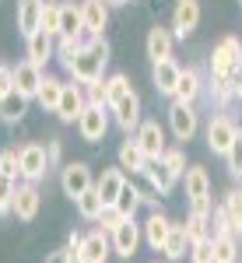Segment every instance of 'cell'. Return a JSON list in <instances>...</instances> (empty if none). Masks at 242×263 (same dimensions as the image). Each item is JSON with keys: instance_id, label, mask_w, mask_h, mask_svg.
I'll return each mask as SVG.
<instances>
[{"instance_id": "f35d334b", "label": "cell", "mask_w": 242, "mask_h": 263, "mask_svg": "<svg viewBox=\"0 0 242 263\" xmlns=\"http://www.w3.org/2000/svg\"><path fill=\"white\" fill-rule=\"evenodd\" d=\"M0 176H11V179H21L18 147H4V151H0Z\"/></svg>"}, {"instance_id": "f6af8a7d", "label": "cell", "mask_w": 242, "mask_h": 263, "mask_svg": "<svg viewBox=\"0 0 242 263\" xmlns=\"http://www.w3.org/2000/svg\"><path fill=\"white\" fill-rule=\"evenodd\" d=\"M123 221V214L116 211V207H102V214H99V228H105V232H113L116 224Z\"/></svg>"}, {"instance_id": "11a10c76", "label": "cell", "mask_w": 242, "mask_h": 263, "mask_svg": "<svg viewBox=\"0 0 242 263\" xmlns=\"http://www.w3.org/2000/svg\"><path fill=\"white\" fill-rule=\"evenodd\" d=\"M239 4H242V0H239Z\"/></svg>"}, {"instance_id": "f546056e", "label": "cell", "mask_w": 242, "mask_h": 263, "mask_svg": "<svg viewBox=\"0 0 242 263\" xmlns=\"http://www.w3.org/2000/svg\"><path fill=\"white\" fill-rule=\"evenodd\" d=\"M63 84L60 78H42V88H39V95H35V102H39L46 112H57V105H60V95H63Z\"/></svg>"}, {"instance_id": "6da1fadb", "label": "cell", "mask_w": 242, "mask_h": 263, "mask_svg": "<svg viewBox=\"0 0 242 263\" xmlns=\"http://www.w3.org/2000/svg\"><path fill=\"white\" fill-rule=\"evenodd\" d=\"M105 67H109V42L99 35V39H84L78 57L67 63L63 70L78 84H95V81H105Z\"/></svg>"}, {"instance_id": "30bf717a", "label": "cell", "mask_w": 242, "mask_h": 263, "mask_svg": "<svg viewBox=\"0 0 242 263\" xmlns=\"http://www.w3.org/2000/svg\"><path fill=\"white\" fill-rule=\"evenodd\" d=\"M95 186V179H91V168L84 162H67L60 168V190L63 197H70V200H78L84 190H91Z\"/></svg>"}, {"instance_id": "e575fe53", "label": "cell", "mask_w": 242, "mask_h": 263, "mask_svg": "<svg viewBox=\"0 0 242 263\" xmlns=\"http://www.w3.org/2000/svg\"><path fill=\"white\" fill-rule=\"evenodd\" d=\"M137 207H141V193L134 190V182H130V176H126V186H123L120 200H116V211H120L123 218H137Z\"/></svg>"}, {"instance_id": "277c9868", "label": "cell", "mask_w": 242, "mask_h": 263, "mask_svg": "<svg viewBox=\"0 0 242 263\" xmlns=\"http://www.w3.org/2000/svg\"><path fill=\"white\" fill-rule=\"evenodd\" d=\"M109 239H113V253H116V256L134 260V256H137V246L144 242V228L137 224V218H123V221L109 232Z\"/></svg>"}, {"instance_id": "ffe728a7", "label": "cell", "mask_w": 242, "mask_h": 263, "mask_svg": "<svg viewBox=\"0 0 242 263\" xmlns=\"http://www.w3.org/2000/svg\"><path fill=\"white\" fill-rule=\"evenodd\" d=\"M179 74H182V67L176 63V57H172V60L155 63V70H151V84H155V91L165 95V99H172V95H176V84H179Z\"/></svg>"}, {"instance_id": "1f68e13d", "label": "cell", "mask_w": 242, "mask_h": 263, "mask_svg": "<svg viewBox=\"0 0 242 263\" xmlns=\"http://www.w3.org/2000/svg\"><path fill=\"white\" fill-rule=\"evenodd\" d=\"M74 203H78V214H81V218H84V221H99L102 207H105L95 186H91V190H84V193H81V197H78V200H74Z\"/></svg>"}, {"instance_id": "d590c367", "label": "cell", "mask_w": 242, "mask_h": 263, "mask_svg": "<svg viewBox=\"0 0 242 263\" xmlns=\"http://www.w3.org/2000/svg\"><path fill=\"white\" fill-rule=\"evenodd\" d=\"M207 88V95H211V102L218 105V109H225L228 102H232V88H228V78H214L211 74V81L203 84Z\"/></svg>"}, {"instance_id": "ba28073f", "label": "cell", "mask_w": 242, "mask_h": 263, "mask_svg": "<svg viewBox=\"0 0 242 263\" xmlns=\"http://www.w3.org/2000/svg\"><path fill=\"white\" fill-rule=\"evenodd\" d=\"M239 63H242V42L235 39V35H225V39L214 46V53H211V74H214V78H228Z\"/></svg>"}, {"instance_id": "e0dca14e", "label": "cell", "mask_w": 242, "mask_h": 263, "mask_svg": "<svg viewBox=\"0 0 242 263\" xmlns=\"http://www.w3.org/2000/svg\"><path fill=\"white\" fill-rule=\"evenodd\" d=\"M113 253V239L105 228H91L84 232V242H81V263H105Z\"/></svg>"}, {"instance_id": "8fae6325", "label": "cell", "mask_w": 242, "mask_h": 263, "mask_svg": "<svg viewBox=\"0 0 242 263\" xmlns=\"http://www.w3.org/2000/svg\"><path fill=\"white\" fill-rule=\"evenodd\" d=\"M172 35L176 39H186V35H193L197 28H200V0H176V7H172Z\"/></svg>"}, {"instance_id": "4316f807", "label": "cell", "mask_w": 242, "mask_h": 263, "mask_svg": "<svg viewBox=\"0 0 242 263\" xmlns=\"http://www.w3.org/2000/svg\"><path fill=\"white\" fill-rule=\"evenodd\" d=\"M120 168L123 172H144L147 168V155L141 151V144H137V137H130V141L120 144Z\"/></svg>"}, {"instance_id": "ab89813d", "label": "cell", "mask_w": 242, "mask_h": 263, "mask_svg": "<svg viewBox=\"0 0 242 263\" xmlns=\"http://www.w3.org/2000/svg\"><path fill=\"white\" fill-rule=\"evenodd\" d=\"M18 182L21 179L0 176V214H11V207H14V193H18Z\"/></svg>"}, {"instance_id": "f5cc1de1", "label": "cell", "mask_w": 242, "mask_h": 263, "mask_svg": "<svg viewBox=\"0 0 242 263\" xmlns=\"http://www.w3.org/2000/svg\"><path fill=\"white\" fill-rule=\"evenodd\" d=\"M239 179H242V176H239Z\"/></svg>"}, {"instance_id": "f1b7e54d", "label": "cell", "mask_w": 242, "mask_h": 263, "mask_svg": "<svg viewBox=\"0 0 242 263\" xmlns=\"http://www.w3.org/2000/svg\"><path fill=\"white\" fill-rule=\"evenodd\" d=\"M28 102L21 91H7L4 99H0V120L4 123H21L25 120V112H28Z\"/></svg>"}, {"instance_id": "d6a6232c", "label": "cell", "mask_w": 242, "mask_h": 263, "mask_svg": "<svg viewBox=\"0 0 242 263\" xmlns=\"http://www.w3.org/2000/svg\"><path fill=\"white\" fill-rule=\"evenodd\" d=\"M221 207H225V214H228V221H232V232L242 235V190H228Z\"/></svg>"}, {"instance_id": "7c38bea8", "label": "cell", "mask_w": 242, "mask_h": 263, "mask_svg": "<svg viewBox=\"0 0 242 263\" xmlns=\"http://www.w3.org/2000/svg\"><path fill=\"white\" fill-rule=\"evenodd\" d=\"M88 109V91L84 84H63V95H60V105H57V120L60 123H78L81 112Z\"/></svg>"}, {"instance_id": "7a4b0ae2", "label": "cell", "mask_w": 242, "mask_h": 263, "mask_svg": "<svg viewBox=\"0 0 242 263\" xmlns=\"http://www.w3.org/2000/svg\"><path fill=\"white\" fill-rule=\"evenodd\" d=\"M182 186H186V200H190V211L193 214H211L214 211V200H211V176L203 165H190L186 176H182Z\"/></svg>"}, {"instance_id": "816d5d0a", "label": "cell", "mask_w": 242, "mask_h": 263, "mask_svg": "<svg viewBox=\"0 0 242 263\" xmlns=\"http://www.w3.org/2000/svg\"><path fill=\"white\" fill-rule=\"evenodd\" d=\"M134 4H141V0H134Z\"/></svg>"}, {"instance_id": "ac0fdd59", "label": "cell", "mask_w": 242, "mask_h": 263, "mask_svg": "<svg viewBox=\"0 0 242 263\" xmlns=\"http://www.w3.org/2000/svg\"><path fill=\"white\" fill-rule=\"evenodd\" d=\"M42 11H46V0H18L14 7V18H18V32L28 39L42 28Z\"/></svg>"}, {"instance_id": "2e32d148", "label": "cell", "mask_w": 242, "mask_h": 263, "mask_svg": "<svg viewBox=\"0 0 242 263\" xmlns=\"http://www.w3.org/2000/svg\"><path fill=\"white\" fill-rule=\"evenodd\" d=\"M109 112H113V123L120 126L123 134H130V130H137V126L144 123V120H141V95H137V91H130V95H123V99L116 102V105H113Z\"/></svg>"}, {"instance_id": "7dc6e473", "label": "cell", "mask_w": 242, "mask_h": 263, "mask_svg": "<svg viewBox=\"0 0 242 263\" xmlns=\"http://www.w3.org/2000/svg\"><path fill=\"white\" fill-rule=\"evenodd\" d=\"M7 91H14V67H4V63H0V99H4Z\"/></svg>"}, {"instance_id": "cb8c5ba5", "label": "cell", "mask_w": 242, "mask_h": 263, "mask_svg": "<svg viewBox=\"0 0 242 263\" xmlns=\"http://www.w3.org/2000/svg\"><path fill=\"white\" fill-rule=\"evenodd\" d=\"M200 95H203V78H200V70H197V67H182L172 102H186V105H193Z\"/></svg>"}, {"instance_id": "4dcf8cb0", "label": "cell", "mask_w": 242, "mask_h": 263, "mask_svg": "<svg viewBox=\"0 0 242 263\" xmlns=\"http://www.w3.org/2000/svg\"><path fill=\"white\" fill-rule=\"evenodd\" d=\"M214 263H239V235H214Z\"/></svg>"}, {"instance_id": "3957f363", "label": "cell", "mask_w": 242, "mask_h": 263, "mask_svg": "<svg viewBox=\"0 0 242 263\" xmlns=\"http://www.w3.org/2000/svg\"><path fill=\"white\" fill-rule=\"evenodd\" d=\"M169 130H172V137L179 144H190L197 137V130H200V112L193 105H186V102H172L169 105Z\"/></svg>"}, {"instance_id": "8d00e7d4", "label": "cell", "mask_w": 242, "mask_h": 263, "mask_svg": "<svg viewBox=\"0 0 242 263\" xmlns=\"http://www.w3.org/2000/svg\"><path fill=\"white\" fill-rule=\"evenodd\" d=\"M186 235H190V242H197V239H203V235H211V214H186Z\"/></svg>"}, {"instance_id": "44dd1931", "label": "cell", "mask_w": 242, "mask_h": 263, "mask_svg": "<svg viewBox=\"0 0 242 263\" xmlns=\"http://www.w3.org/2000/svg\"><path fill=\"white\" fill-rule=\"evenodd\" d=\"M25 53H28V60L35 63V67L46 70V63L57 57V39H53V35H46V32L39 28L35 35H28V39H25Z\"/></svg>"}, {"instance_id": "836d02e7", "label": "cell", "mask_w": 242, "mask_h": 263, "mask_svg": "<svg viewBox=\"0 0 242 263\" xmlns=\"http://www.w3.org/2000/svg\"><path fill=\"white\" fill-rule=\"evenodd\" d=\"M134 88H130V78L126 74H109L105 78V102H109V109L123 99V95H130Z\"/></svg>"}, {"instance_id": "ee69618b", "label": "cell", "mask_w": 242, "mask_h": 263, "mask_svg": "<svg viewBox=\"0 0 242 263\" xmlns=\"http://www.w3.org/2000/svg\"><path fill=\"white\" fill-rule=\"evenodd\" d=\"M84 46V39H57V57H60V63L67 67V63L78 57V49Z\"/></svg>"}, {"instance_id": "4fadbf2b", "label": "cell", "mask_w": 242, "mask_h": 263, "mask_svg": "<svg viewBox=\"0 0 242 263\" xmlns=\"http://www.w3.org/2000/svg\"><path fill=\"white\" fill-rule=\"evenodd\" d=\"M144 53H147V60H151V63L172 60V53H176V35H172V28H165V25H155V28H147Z\"/></svg>"}, {"instance_id": "74e56055", "label": "cell", "mask_w": 242, "mask_h": 263, "mask_svg": "<svg viewBox=\"0 0 242 263\" xmlns=\"http://www.w3.org/2000/svg\"><path fill=\"white\" fill-rule=\"evenodd\" d=\"M190 263H214V239L211 235L190 242Z\"/></svg>"}, {"instance_id": "9c48e42d", "label": "cell", "mask_w": 242, "mask_h": 263, "mask_svg": "<svg viewBox=\"0 0 242 263\" xmlns=\"http://www.w3.org/2000/svg\"><path fill=\"white\" fill-rule=\"evenodd\" d=\"M134 137L141 144V151L147 155V162H158L161 155L169 151V144H165V126L158 120H144L137 130H134Z\"/></svg>"}, {"instance_id": "52a82bcc", "label": "cell", "mask_w": 242, "mask_h": 263, "mask_svg": "<svg viewBox=\"0 0 242 263\" xmlns=\"http://www.w3.org/2000/svg\"><path fill=\"white\" fill-rule=\"evenodd\" d=\"M235 134H239V123L232 120V116H225V112H218V116H211V123H207V130H203V137H207V147L214 151V155H221L232 147V141H235Z\"/></svg>"}, {"instance_id": "d4e9b609", "label": "cell", "mask_w": 242, "mask_h": 263, "mask_svg": "<svg viewBox=\"0 0 242 263\" xmlns=\"http://www.w3.org/2000/svg\"><path fill=\"white\" fill-rule=\"evenodd\" d=\"M60 39H84V18L81 4H60Z\"/></svg>"}, {"instance_id": "5bb4252c", "label": "cell", "mask_w": 242, "mask_h": 263, "mask_svg": "<svg viewBox=\"0 0 242 263\" xmlns=\"http://www.w3.org/2000/svg\"><path fill=\"white\" fill-rule=\"evenodd\" d=\"M42 211V193L35 190V182H18V193H14V207L11 214L18 221H35Z\"/></svg>"}, {"instance_id": "c3c4849f", "label": "cell", "mask_w": 242, "mask_h": 263, "mask_svg": "<svg viewBox=\"0 0 242 263\" xmlns=\"http://www.w3.org/2000/svg\"><path fill=\"white\" fill-rule=\"evenodd\" d=\"M228 88H232V99H239L242 102V63L228 74Z\"/></svg>"}, {"instance_id": "83f0119b", "label": "cell", "mask_w": 242, "mask_h": 263, "mask_svg": "<svg viewBox=\"0 0 242 263\" xmlns=\"http://www.w3.org/2000/svg\"><path fill=\"white\" fill-rule=\"evenodd\" d=\"M161 253H165V260H169V263L182 260V256L190 253V235H186V224H176V221H172V232H169V239H165V246H161Z\"/></svg>"}, {"instance_id": "484cf974", "label": "cell", "mask_w": 242, "mask_h": 263, "mask_svg": "<svg viewBox=\"0 0 242 263\" xmlns=\"http://www.w3.org/2000/svg\"><path fill=\"white\" fill-rule=\"evenodd\" d=\"M144 176L151 179V186L158 190L161 197H169V193L176 190V182H179V176H176V172H172L169 165L161 162V158H158V162H147V168H144Z\"/></svg>"}, {"instance_id": "9a60e30c", "label": "cell", "mask_w": 242, "mask_h": 263, "mask_svg": "<svg viewBox=\"0 0 242 263\" xmlns=\"http://www.w3.org/2000/svg\"><path fill=\"white\" fill-rule=\"evenodd\" d=\"M109 0H81V18H84V35L99 39L102 32L109 28Z\"/></svg>"}, {"instance_id": "bcb514c9", "label": "cell", "mask_w": 242, "mask_h": 263, "mask_svg": "<svg viewBox=\"0 0 242 263\" xmlns=\"http://www.w3.org/2000/svg\"><path fill=\"white\" fill-rule=\"evenodd\" d=\"M84 91H88V105H109V102H105V81L84 84Z\"/></svg>"}, {"instance_id": "5b68a950", "label": "cell", "mask_w": 242, "mask_h": 263, "mask_svg": "<svg viewBox=\"0 0 242 263\" xmlns=\"http://www.w3.org/2000/svg\"><path fill=\"white\" fill-rule=\"evenodd\" d=\"M18 162H21V182H39L49 172V155H46V144H21L18 147Z\"/></svg>"}, {"instance_id": "b9f144b4", "label": "cell", "mask_w": 242, "mask_h": 263, "mask_svg": "<svg viewBox=\"0 0 242 263\" xmlns=\"http://www.w3.org/2000/svg\"><path fill=\"white\" fill-rule=\"evenodd\" d=\"M225 165H228L232 176H242V126H239V134H235V141H232V147L225 151Z\"/></svg>"}, {"instance_id": "60d3db41", "label": "cell", "mask_w": 242, "mask_h": 263, "mask_svg": "<svg viewBox=\"0 0 242 263\" xmlns=\"http://www.w3.org/2000/svg\"><path fill=\"white\" fill-rule=\"evenodd\" d=\"M42 32L60 39V4H49L46 0V11H42Z\"/></svg>"}, {"instance_id": "7bdbcfd3", "label": "cell", "mask_w": 242, "mask_h": 263, "mask_svg": "<svg viewBox=\"0 0 242 263\" xmlns=\"http://www.w3.org/2000/svg\"><path fill=\"white\" fill-rule=\"evenodd\" d=\"M161 162L169 165V168H172V172H176V176H186V168H190V165H186V151H182V147H169V151H165V155H161Z\"/></svg>"}, {"instance_id": "8992f818", "label": "cell", "mask_w": 242, "mask_h": 263, "mask_svg": "<svg viewBox=\"0 0 242 263\" xmlns=\"http://www.w3.org/2000/svg\"><path fill=\"white\" fill-rule=\"evenodd\" d=\"M78 134L84 144H102L109 134V105H88L78 120Z\"/></svg>"}, {"instance_id": "db71d44e", "label": "cell", "mask_w": 242, "mask_h": 263, "mask_svg": "<svg viewBox=\"0 0 242 263\" xmlns=\"http://www.w3.org/2000/svg\"><path fill=\"white\" fill-rule=\"evenodd\" d=\"M155 263H158V260H155Z\"/></svg>"}, {"instance_id": "7402d4cb", "label": "cell", "mask_w": 242, "mask_h": 263, "mask_svg": "<svg viewBox=\"0 0 242 263\" xmlns=\"http://www.w3.org/2000/svg\"><path fill=\"white\" fill-rule=\"evenodd\" d=\"M123 186H126V172H123V168H105L99 179H95V190H99V197H102L105 207H116Z\"/></svg>"}, {"instance_id": "d6986e66", "label": "cell", "mask_w": 242, "mask_h": 263, "mask_svg": "<svg viewBox=\"0 0 242 263\" xmlns=\"http://www.w3.org/2000/svg\"><path fill=\"white\" fill-rule=\"evenodd\" d=\"M42 67H35L32 60H21L14 63V91H21L25 99H35L39 95V88H42Z\"/></svg>"}, {"instance_id": "f907efd6", "label": "cell", "mask_w": 242, "mask_h": 263, "mask_svg": "<svg viewBox=\"0 0 242 263\" xmlns=\"http://www.w3.org/2000/svg\"><path fill=\"white\" fill-rule=\"evenodd\" d=\"M113 7H123V4H134V0H109Z\"/></svg>"}, {"instance_id": "681fc988", "label": "cell", "mask_w": 242, "mask_h": 263, "mask_svg": "<svg viewBox=\"0 0 242 263\" xmlns=\"http://www.w3.org/2000/svg\"><path fill=\"white\" fill-rule=\"evenodd\" d=\"M46 155H49V168H53V165H60L63 147H60V141H57V137H53V141H46Z\"/></svg>"}, {"instance_id": "603a6c76", "label": "cell", "mask_w": 242, "mask_h": 263, "mask_svg": "<svg viewBox=\"0 0 242 263\" xmlns=\"http://www.w3.org/2000/svg\"><path fill=\"white\" fill-rule=\"evenodd\" d=\"M141 228H144V242L151 246L155 253H161V246H165V239H169V232H172V221H169V218L161 214L158 207H155V211L147 214V221H144Z\"/></svg>"}]
</instances>
